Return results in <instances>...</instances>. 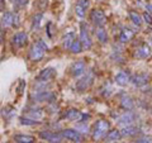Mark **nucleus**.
Masks as SVG:
<instances>
[{"label": "nucleus", "instance_id": "1", "mask_svg": "<svg viewBox=\"0 0 152 143\" xmlns=\"http://www.w3.org/2000/svg\"><path fill=\"white\" fill-rule=\"evenodd\" d=\"M110 128V123L104 119H99L94 125V131H93V138L95 141H100L103 138H105L107 133Z\"/></svg>", "mask_w": 152, "mask_h": 143}, {"label": "nucleus", "instance_id": "2", "mask_svg": "<svg viewBox=\"0 0 152 143\" xmlns=\"http://www.w3.org/2000/svg\"><path fill=\"white\" fill-rule=\"evenodd\" d=\"M31 99L33 101H38V103H42V101L51 103V101H55L56 95L53 93L48 91V90H37L36 93H32Z\"/></svg>", "mask_w": 152, "mask_h": 143}, {"label": "nucleus", "instance_id": "3", "mask_svg": "<svg viewBox=\"0 0 152 143\" xmlns=\"http://www.w3.org/2000/svg\"><path fill=\"white\" fill-rule=\"evenodd\" d=\"M80 41L83 43V47L84 50H90L93 46V42H91V38H90V34H89V28L86 26V23L81 22L80 24Z\"/></svg>", "mask_w": 152, "mask_h": 143}, {"label": "nucleus", "instance_id": "4", "mask_svg": "<svg viewBox=\"0 0 152 143\" xmlns=\"http://www.w3.org/2000/svg\"><path fill=\"white\" fill-rule=\"evenodd\" d=\"M94 82V74L93 72H88L85 76H83L80 80H77V82L75 85V89L77 90V91H85V90H88L90 86L93 85Z\"/></svg>", "mask_w": 152, "mask_h": 143}, {"label": "nucleus", "instance_id": "5", "mask_svg": "<svg viewBox=\"0 0 152 143\" xmlns=\"http://www.w3.org/2000/svg\"><path fill=\"white\" fill-rule=\"evenodd\" d=\"M90 20H91V23L95 27H104L107 22V17L100 9H93L90 12Z\"/></svg>", "mask_w": 152, "mask_h": 143}, {"label": "nucleus", "instance_id": "6", "mask_svg": "<svg viewBox=\"0 0 152 143\" xmlns=\"http://www.w3.org/2000/svg\"><path fill=\"white\" fill-rule=\"evenodd\" d=\"M56 76H57L56 69H53V67H46V69H43L39 74L37 75L36 81H38V82H48V81L53 80Z\"/></svg>", "mask_w": 152, "mask_h": 143}, {"label": "nucleus", "instance_id": "7", "mask_svg": "<svg viewBox=\"0 0 152 143\" xmlns=\"http://www.w3.org/2000/svg\"><path fill=\"white\" fill-rule=\"evenodd\" d=\"M28 43V34L26 32H18L12 38V45L15 50H20Z\"/></svg>", "mask_w": 152, "mask_h": 143}, {"label": "nucleus", "instance_id": "8", "mask_svg": "<svg viewBox=\"0 0 152 143\" xmlns=\"http://www.w3.org/2000/svg\"><path fill=\"white\" fill-rule=\"evenodd\" d=\"M43 56H45L43 47L38 43V42H34L29 50V58L33 61V62H38V61H41L43 58Z\"/></svg>", "mask_w": 152, "mask_h": 143}, {"label": "nucleus", "instance_id": "9", "mask_svg": "<svg viewBox=\"0 0 152 143\" xmlns=\"http://www.w3.org/2000/svg\"><path fill=\"white\" fill-rule=\"evenodd\" d=\"M85 71H86V63H85L84 60L75 61L70 67V74L72 77H80L85 74Z\"/></svg>", "mask_w": 152, "mask_h": 143}, {"label": "nucleus", "instance_id": "10", "mask_svg": "<svg viewBox=\"0 0 152 143\" xmlns=\"http://www.w3.org/2000/svg\"><path fill=\"white\" fill-rule=\"evenodd\" d=\"M136 113L133 110H126L124 114H122V115L118 118V125L119 127H127V125H131L134 123L136 120Z\"/></svg>", "mask_w": 152, "mask_h": 143}, {"label": "nucleus", "instance_id": "11", "mask_svg": "<svg viewBox=\"0 0 152 143\" xmlns=\"http://www.w3.org/2000/svg\"><path fill=\"white\" fill-rule=\"evenodd\" d=\"M17 19H18V17L14 15L12 12H5L3 14L1 19H0V23H1L3 28H10V27H14V26H18Z\"/></svg>", "mask_w": 152, "mask_h": 143}, {"label": "nucleus", "instance_id": "12", "mask_svg": "<svg viewBox=\"0 0 152 143\" xmlns=\"http://www.w3.org/2000/svg\"><path fill=\"white\" fill-rule=\"evenodd\" d=\"M62 137L66 138L67 141H71V142H83V136L77 129H65L62 131Z\"/></svg>", "mask_w": 152, "mask_h": 143}, {"label": "nucleus", "instance_id": "13", "mask_svg": "<svg viewBox=\"0 0 152 143\" xmlns=\"http://www.w3.org/2000/svg\"><path fill=\"white\" fill-rule=\"evenodd\" d=\"M90 5V1L89 0H77L75 5V14L76 17L80 18V19H84L85 17V13H86V9Z\"/></svg>", "mask_w": 152, "mask_h": 143}, {"label": "nucleus", "instance_id": "14", "mask_svg": "<svg viewBox=\"0 0 152 143\" xmlns=\"http://www.w3.org/2000/svg\"><path fill=\"white\" fill-rule=\"evenodd\" d=\"M39 137L42 138L43 141L47 142H62V134H58V133H55V132H50V131H43L39 133Z\"/></svg>", "mask_w": 152, "mask_h": 143}, {"label": "nucleus", "instance_id": "15", "mask_svg": "<svg viewBox=\"0 0 152 143\" xmlns=\"http://www.w3.org/2000/svg\"><path fill=\"white\" fill-rule=\"evenodd\" d=\"M148 79H150L148 74H145V72L143 74H137V75L133 76V77H131V82L137 88H142L148 82Z\"/></svg>", "mask_w": 152, "mask_h": 143}, {"label": "nucleus", "instance_id": "16", "mask_svg": "<svg viewBox=\"0 0 152 143\" xmlns=\"http://www.w3.org/2000/svg\"><path fill=\"white\" fill-rule=\"evenodd\" d=\"M150 56H151V48H150V46L147 43H142L134 52V57L141 58V60H145V58H147V57H150Z\"/></svg>", "mask_w": 152, "mask_h": 143}, {"label": "nucleus", "instance_id": "17", "mask_svg": "<svg viewBox=\"0 0 152 143\" xmlns=\"http://www.w3.org/2000/svg\"><path fill=\"white\" fill-rule=\"evenodd\" d=\"M114 81H115V84L119 85V86H126V85H128L131 82V77H129V75H128L126 71H121V72H118L115 75Z\"/></svg>", "mask_w": 152, "mask_h": 143}, {"label": "nucleus", "instance_id": "18", "mask_svg": "<svg viewBox=\"0 0 152 143\" xmlns=\"http://www.w3.org/2000/svg\"><path fill=\"white\" fill-rule=\"evenodd\" d=\"M81 117H83V113H80V110H77V109H69L64 115V118L71 122H80Z\"/></svg>", "mask_w": 152, "mask_h": 143}, {"label": "nucleus", "instance_id": "19", "mask_svg": "<svg viewBox=\"0 0 152 143\" xmlns=\"http://www.w3.org/2000/svg\"><path fill=\"white\" fill-rule=\"evenodd\" d=\"M138 132H140V129L137 127H134L133 124L127 125V127H122V129H121V133H122L123 137H133V136H136Z\"/></svg>", "mask_w": 152, "mask_h": 143}, {"label": "nucleus", "instance_id": "20", "mask_svg": "<svg viewBox=\"0 0 152 143\" xmlns=\"http://www.w3.org/2000/svg\"><path fill=\"white\" fill-rule=\"evenodd\" d=\"M134 37V32L129 28H124L122 32H121V36H119V41L122 43H127V42H129L132 38Z\"/></svg>", "mask_w": 152, "mask_h": 143}, {"label": "nucleus", "instance_id": "21", "mask_svg": "<svg viewBox=\"0 0 152 143\" xmlns=\"http://www.w3.org/2000/svg\"><path fill=\"white\" fill-rule=\"evenodd\" d=\"M121 107L124 109V110H133V108H134V103H133V100L131 96H128V95H123V98L121 99Z\"/></svg>", "mask_w": 152, "mask_h": 143}, {"label": "nucleus", "instance_id": "22", "mask_svg": "<svg viewBox=\"0 0 152 143\" xmlns=\"http://www.w3.org/2000/svg\"><path fill=\"white\" fill-rule=\"evenodd\" d=\"M122 133L119 129H113V131H109L107 133V136H105V141L107 142H117V141H119L121 138H122Z\"/></svg>", "mask_w": 152, "mask_h": 143}, {"label": "nucleus", "instance_id": "23", "mask_svg": "<svg viewBox=\"0 0 152 143\" xmlns=\"http://www.w3.org/2000/svg\"><path fill=\"white\" fill-rule=\"evenodd\" d=\"M42 20H43V13H37L36 15H33V18H32V24H31L32 31L39 29Z\"/></svg>", "mask_w": 152, "mask_h": 143}, {"label": "nucleus", "instance_id": "24", "mask_svg": "<svg viewBox=\"0 0 152 143\" xmlns=\"http://www.w3.org/2000/svg\"><path fill=\"white\" fill-rule=\"evenodd\" d=\"M128 15H129V19L132 20L133 24H136L137 27H140L142 24V20H143V18H142V15L137 10H129Z\"/></svg>", "mask_w": 152, "mask_h": 143}, {"label": "nucleus", "instance_id": "25", "mask_svg": "<svg viewBox=\"0 0 152 143\" xmlns=\"http://www.w3.org/2000/svg\"><path fill=\"white\" fill-rule=\"evenodd\" d=\"M14 141L17 143H33L36 142V138L29 134H17L14 136Z\"/></svg>", "mask_w": 152, "mask_h": 143}, {"label": "nucleus", "instance_id": "26", "mask_svg": "<svg viewBox=\"0 0 152 143\" xmlns=\"http://www.w3.org/2000/svg\"><path fill=\"white\" fill-rule=\"evenodd\" d=\"M83 50H84V47H83V43H81V41H80V38L79 39L77 38H75V41L72 42V45H71V47H70V52L71 53H74V55H77Z\"/></svg>", "mask_w": 152, "mask_h": 143}, {"label": "nucleus", "instance_id": "27", "mask_svg": "<svg viewBox=\"0 0 152 143\" xmlns=\"http://www.w3.org/2000/svg\"><path fill=\"white\" fill-rule=\"evenodd\" d=\"M75 34L72 32H70V33H67L65 37H64V41H62V46H64V48L65 50H70V47H71V45H72V42L75 41Z\"/></svg>", "mask_w": 152, "mask_h": 143}, {"label": "nucleus", "instance_id": "28", "mask_svg": "<svg viewBox=\"0 0 152 143\" xmlns=\"http://www.w3.org/2000/svg\"><path fill=\"white\" fill-rule=\"evenodd\" d=\"M96 38L99 39L100 43H107L108 42V34H107V31L104 29L103 27H98V31H96Z\"/></svg>", "mask_w": 152, "mask_h": 143}, {"label": "nucleus", "instance_id": "29", "mask_svg": "<svg viewBox=\"0 0 152 143\" xmlns=\"http://www.w3.org/2000/svg\"><path fill=\"white\" fill-rule=\"evenodd\" d=\"M19 120H20V124L23 125H36V124H39V120H37V119H33V118H24V117H20L19 118Z\"/></svg>", "mask_w": 152, "mask_h": 143}, {"label": "nucleus", "instance_id": "30", "mask_svg": "<svg viewBox=\"0 0 152 143\" xmlns=\"http://www.w3.org/2000/svg\"><path fill=\"white\" fill-rule=\"evenodd\" d=\"M28 115L33 119H37V120H39V119L43 117V112L41 110V109H32V110H28Z\"/></svg>", "mask_w": 152, "mask_h": 143}, {"label": "nucleus", "instance_id": "31", "mask_svg": "<svg viewBox=\"0 0 152 143\" xmlns=\"http://www.w3.org/2000/svg\"><path fill=\"white\" fill-rule=\"evenodd\" d=\"M76 129H77L79 132H81V133H88L89 132V127H88L86 123L83 122V124H77V125H76Z\"/></svg>", "mask_w": 152, "mask_h": 143}, {"label": "nucleus", "instance_id": "32", "mask_svg": "<svg viewBox=\"0 0 152 143\" xmlns=\"http://www.w3.org/2000/svg\"><path fill=\"white\" fill-rule=\"evenodd\" d=\"M28 1H29V0H13V3H14V5H15L17 8H24L27 4H28Z\"/></svg>", "mask_w": 152, "mask_h": 143}, {"label": "nucleus", "instance_id": "33", "mask_svg": "<svg viewBox=\"0 0 152 143\" xmlns=\"http://www.w3.org/2000/svg\"><path fill=\"white\" fill-rule=\"evenodd\" d=\"M142 18H143V20L147 23V24L152 26V14H151V13H148V12L143 13V15H142Z\"/></svg>", "mask_w": 152, "mask_h": 143}, {"label": "nucleus", "instance_id": "34", "mask_svg": "<svg viewBox=\"0 0 152 143\" xmlns=\"http://www.w3.org/2000/svg\"><path fill=\"white\" fill-rule=\"evenodd\" d=\"M136 142H138V143H152V137L150 136H146V137H141L138 138Z\"/></svg>", "mask_w": 152, "mask_h": 143}, {"label": "nucleus", "instance_id": "35", "mask_svg": "<svg viewBox=\"0 0 152 143\" xmlns=\"http://www.w3.org/2000/svg\"><path fill=\"white\" fill-rule=\"evenodd\" d=\"M37 42H38V43H39V45H41L42 47H43V50H45V51H48V50H50L48 45H47V43H46V42H45L43 39H38Z\"/></svg>", "mask_w": 152, "mask_h": 143}, {"label": "nucleus", "instance_id": "36", "mask_svg": "<svg viewBox=\"0 0 152 143\" xmlns=\"http://www.w3.org/2000/svg\"><path fill=\"white\" fill-rule=\"evenodd\" d=\"M146 9H147V12L152 14V4H150V3L146 4Z\"/></svg>", "mask_w": 152, "mask_h": 143}, {"label": "nucleus", "instance_id": "37", "mask_svg": "<svg viewBox=\"0 0 152 143\" xmlns=\"http://www.w3.org/2000/svg\"><path fill=\"white\" fill-rule=\"evenodd\" d=\"M1 41H3V32L0 31V43H1Z\"/></svg>", "mask_w": 152, "mask_h": 143}, {"label": "nucleus", "instance_id": "38", "mask_svg": "<svg viewBox=\"0 0 152 143\" xmlns=\"http://www.w3.org/2000/svg\"><path fill=\"white\" fill-rule=\"evenodd\" d=\"M151 42H152V38H151Z\"/></svg>", "mask_w": 152, "mask_h": 143}]
</instances>
